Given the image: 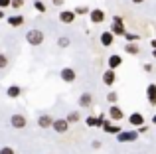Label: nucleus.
<instances>
[{"mask_svg":"<svg viewBox=\"0 0 156 154\" xmlns=\"http://www.w3.org/2000/svg\"><path fill=\"white\" fill-rule=\"evenodd\" d=\"M91 146L95 148V150H99V148L103 146V142H101V140H93V142H91Z\"/></svg>","mask_w":156,"mask_h":154,"instance_id":"473e14b6","label":"nucleus"},{"mask_svg":"<svg viewBox=\"0 0 156 154\" xmlns=\"http://www.w3.org/2000/svg\"><path fill=\"white\" fill-rule=\"evenodd\" d=\"M150 47H152V50H156V38L150 40Z\"/></svg>","mask_w":156,"mask_h":154,"instance_id":"e433bc0d","label":"nucleus"},{"mask_svg":"<svg viewBox=\"0 0 156 154\" xmlns=\"http://www.w3.org/2000/svg\"><path fill=\"white\" fill-rule=\"evenodd\" d=\"M89 20H91L93 24L105 22V12L101 10V8H91V12H89Z\"/></svg>","mask_w":156,"mask_h":154,"instance_id":"6e6552de","label":"nucleus"},{"mask_svg":"<svg viewBox=\"0 0 156 154\" xmlns=\"http://www.w3.org/2000/svg\"><path fill=\"white\" fill-rule=\"evenodd\" d=\"M73 12H75V16H83V14H89V12H91V8H87V6H77V8H73Z\"/></svg>","mask_w":156,"mask_h":154,"instance_id":"393cba45","label":"nucleus"},{"mask_svg":"<svg viewBox=\"0 0 156 154\" xmlns=\"http://www.w3.org/2000/svg\"><path fill=\"white\" fill-rule=\"evenodd\" d=\"M152 123H154V124H156V115H154V117H152Z\"/></svg>","mask_w":156,"mask_h":154,"instance_id":"a19ab883","label":"nucleus"},{"mask_svg":"<svg viewBox=\"0 0 156 154\" xmlns=\"http://www.w3.org/2000/svg\"><path fill=\"white\" fill-rule=\"evenodd\" d=\"M0 20H6V14H4V10H0Z\"/></svg>","mask_w":156,"mask_h":154,"instance_id":"58836bf2","label":"nucleus"},{"mask_svg":"<svg viewBox=\"0 0 156 154\" xmlns=\"http://www.w3.org/2000/svg\"><path fill=\"white\" fill-rule=\"evenodd\" d=\"M101 79H103V83L107 85V87H113V85L117 83V73H115L113 69H107L105 73H103V77H101Z\"/></svg>","mask_w":156,"mask_h":154,"instance_id":"2eb2a0df","label":"nucleus"},{"mask_svg":"<svg viewBox=\"0 0 156 154\" xmlns=\"http://www.w3.org/2000/svg\"><path fill=\"white\" fill-rule=\"evenodd\" d=\"M51 124H53V117L51 115H46V113H44V115L38 117V127L46 131V128H51Z\"/></svg>","mask_w":156,"mask_h":154,"instance_id":"f8f14e48","label":"nucleus"},{"mask_svg":"<svg viewBox=\"0 0 156 154\" xmlns=\"http://www.w3.org/2000/svg\"><path fill=\"white\" fill-rule=\"evenodd\" d=\"M0 154H16V150L12 146H2L0 148Z\"/></svg>","mask_w":156,"mask_h":154,"instance_id":"7c9ffc66","label":"nucleus"},{"mask_svg":"<svg viewBox=\"0 0 156 154\" xmlns=\"http://www.w3.org/2000/svg\"><path fill=\"white\" fill-rule=\"evenodd\" d=\"M20 95H22V87H20L18 83L8 85V89H6V97H8V99H18Z\"/></svg>","mask_w":156,"mask_h":154,"instance_id":"4468645a","label":"nucleus"},{"mask_svg":"<svg viewBox=\"0 0 156 154\" xmlns=\"http://www.w3.org/2000/svg\"><path fill=\"white\" fill-rule=\"evenodd\" d=\"M24 6V0H12L10 8H14V10H20V8Z\"/></svg>","mask_w":156,"mask_h":154,"instance_id":"c85d7f7f","label":"nucleus"},{"mask_svg":"<svg viewBox=\"0 0 156 154\" xmlns=\"http://www.w3.org/2000/svg\"><path fill=\"white\" fill-rule=\"evenodd\" d=\"M51 131L57 132V135H63V132L69 131V123L65 117H59V119H53V124H51Z\"/></svg>","mask_w":156,"mask_h":154,"instance_id":"20e7f679","label":"nucleus"},{"mask_svg":"<svg viewBox=\"0 0 156 154\" xmlns=\"http://www.w3.org/2000/svg\"><path fill=\"white\" fill-rule=\"evenodd\" d=\"M99 42H101V46H103V47H111V46H113V42H115V36L111 34V30H107V32H103V34L99 36Z\"/></svg>","mask_w":156,"mask_h":154,"instance_id":"dca6fc26","label":"nucleus"},{"mask_svg":"<svg viewBox=\"0 0 156 154\" xmlns=\"http://www.w3.org/2000/svg\"><path fill=\"white\" fill-rule=\"evenodd\" d=\"M121 131H122V128L119 127V124H113V121H111V119H109V121H105V124H103V132H107V135H115V136H117Z\"/></svg>","mask_w":156,"mask_h":154,"instance_id":"ddd939ff","label":"nucleus"},{"mask_svg":"<svg viewBox=\"0 0 156 154\" xmlns=\"http://www.w3.org/2000/svg\"><path fill=\"white\" fill-rule=\"evenodd\" d=\"M6 22H8V26H12V28H20L24 22H26V18H24L22 14H14V16H8Z\"/></svg>","mask_w":156,"mask_h":154,"instance_id":"f3484780","label":"nucleus"},{"mask_svg":"<svg viewBox=\"0 0 156 154\" xmlns=\"http://www.w3.org/2000/svg\"><path fill=\"white\" fill-rule=\"evenodd\" d=\"M53 2V6H61V4H63V0H51Z\"/></svg>","mask_w":156,"mask_h":154,"instance_id":"c9c22d12","label":"nucleus"},{"mask_svg":"<svg viewBox=\"0 0 156 154\" xmlns=\"http://www.w3.org/2000/svg\"><path fill=\"white\" fill-rule=\"evenodd\" d=\"M77 105H79V109H89L93 105V95L91 93H81L79 99H77Z\"/></svg>","mask_w":156,"mask_h":154,"instance_id":"9d476101","label":"nucleus"},{"mask_svg":"<svg viewBox=\"0 0 156 154\" xmlns=\"http://www.w3.org/2000/svg\"><path fill=\"white\" fill-rule=\"evenodd\" d=\"M24 36H26V42L30 44L32 47L42 46V44H44V40H46V34H44L42 30H38V28H30V30H28Z\"/></svg>","mask_w":156,"mask_h":154,"instance_id":"f257e3e1","label":"nucleus"},{"mask_svg":"<svg viewBox=\"0 0 156 154\" xmlns=\"http://www.w3.org/2000/svg\"><path fill=\"white\" fill-rule=\"evenodd\" d=\"M4 67H8V58L4 54H0V69H4Z\"/></svg>","mask_w":156,"mask_h":154,"instance_id":"c756f323","label":"nucleus"},{"mask_svg":"<svg viewBox=\"0 0 156 154\" xmlns=\"http://www.w3.org/2000/svg\"><path fill=\"white\" fill-rule=\"evenodd\" d=\"M65 119H67L69 124H71V123H79V121H81V113L79 111H71V113L65 115Z\"/></svg>","mask_w":156,"mask_h":154,"instance_id":"aec40b11","label":"nucleus"},{"mask_svg":"<svg viewBox=\"0 0 156 154\" xmlns=\"http://www.w3.org/2000/svg\"><path fill=\"white\" fill-rule=\"evenodd\" d=\"M34 8H36V10L40 12V14H44V12L48 10V6H46V4L42 2V0H34Z\"/></svg>","mask_w":156,"mask_h":154,"instance_id":"b1692460","label":"nucleus"},{"mask_svg":"<svg viewBox=\"0 0 156 154\" xmlns=\"http://www.w3.org/2000/svg\"><path fill=\"white\" fill-rule=\"evenodd\" d=\"M146 99H148V103L156 107V83H148L146 85Z\"/></svg>","mask_w":156,"mask_h":154,"instance_id":"6ab92c4d","label":"nucleus"},{"mask_svg":"<svg viewBox=\"0 0 156 154\" xmlns=\"http://www.w3.org/2000/svg\"><path fill=\"white\" fill-rule=\"evenodd\" d=\"M26 124H28V119H26V115H22V113H16V115L10 117V127L16 128V131L26 128Z\"/></svg>","mask_w":156,"mask_h":154,"instance_id":"7ed1b4c3","label":"nucleus"},{"mask_svg":"<svg viewBox=\"0 0 156 154\" xmlns=\"http://www.w3.org/2000/svg\"><path fill=\"white\" fill-rule=\"evenodd\" d=\"M69 44H71L69 36H59V38H57V46L59 47H69Z\"/></svg>","mask_w":156,"mask_h":154,"instance_id":"5701e85b","label":"nucleus"},{"mask_svg":"<svg viewBox=\"0 0 156 154\" xmlns=\"http://www.w3.org/2000/svg\"><path fill=\"white\" fill-rule=\"evenodd\" d=\"M59 77H61L63 83H73V81L77 79V73H75L73 67H61V69H59Z\"/></svg>","mask_w":156,"mask_h":154,"instance_id":"423d86ee","label":"nucleus"},{"mask_svg":"<svg viewBox=\"0 0 156 154\" xmlns=\"http://www.w3.org/2000/svg\"><path fill=\"white\" fill-rule=\"evenodd\" d=\"M107 101H109L111 105H117V101H119L117 91H109V93H107Z\"/></svg>","mask_w":156,"mask_h":154,"instance_id":"a878e982","label":"nucleus"},{"mask_svg":"<svg viewBox=\"0 0 156 154\" xmlns=\"http://www.w3.org/2000/svg\"><path fill=\"white\" fill-rule=\"evenodd\" d=\"M85 124H87V127H97V117H87V119H85Z\"/></svg>","mask_w":156,"mask_h":154,"instance_id":"cd10ccee","label":"nucleus"},{"mask_svg":"<svg viewBox=\"0 0 156 154\" xmlns=\"http://www.w3.org/2000/svg\"><path fill=\"white\" fill-rule=\"evenodd\" d=\"M125 40H126V44H136L138 40H140V36H138V34H133V32H126V34H125Z\"/></svg>","mask_w":156,"mask_h":154,"instance_id":"4be33fe9","label":"nucleus"},{"mask_svg":"<svg viewBox=\"0 0 156 154\" xmlns=\"http://www.w3.org/2000/svg\"><path fill=\"white\" fill-rule=\"evenodd\" d=\"M133 4H144V0H130Z\"/></svg>","mask_w":156,"mask_h":154,"instance_id":"4c0bfd02","label":"nucleus"},{"mask_svg":"<svg viewBox=\"0 0 156 154\" xmlns=\"http://www.w3.org/2000/svg\"><path fill=\"white\" fill-rule=\"evenodd\" d=\"M12 4V0H0V10H4V8H8Z\"/></svg>","mask_w":156,"mask_h":154,"instance_id":"2f4dec72","label":"nucleus"},{"mask_svg":"<svg viewBox=\"0 0 156 154\" xmlns=\"http://www.w3.org/2000/svg\"><path fill=\"white\" fill-rule=\"evenodd\" d=\"M125 51L129 55H138V54H140V47H138L136 44H126V46H125Z\"/></svg>","mask_w":156,"mask_h":154,"instance_id":"412c9836","label":"nucleus"},{"mask_svg":"<svg viewBox=\"0 0 156 154\" xmlns=\"http://www.w3.org/2000/svg\"><path fill=\"white\" fill-rule=\"evenodd\" d=\"M105 121H107V113H103V115H99V117H97V128H103Z\"/></svg>","mask_w":156,"mask_h":154,"instance_id":"bb28decb","label":"nucleus"},{"mask_svg":"<svg viewBox=\"0 0 156 154\" xmlns=\"http://www.w3.org/2000/svg\"><path fill=\"white\" fill-rule=\"evenodd\" d=\"M111 34L113 36H122L125 38L126 30H125V20L121 16H113V22H111Z\"/></svg>","mask_w":156,"mask_h":154,"instance_id":"f03ea898","label":"nucleus"},{"mask_svg":"<svg viewBox=\"0 0 156 154\" xmlns=\"http://www.w3.org/2000/svg\"><path fill=\"white\" fill-rule=\"evenodd\" d=\"M107 65H109V69H117V67H121L122 65V58L119 54H113V55H109V59H107Z\"/></svg>","mask_w":156,"mask_h":154,"instance_id":"a211bd4d","label":"nucleus"},{"mask_svg":"<svg viewBox=\"0 0 156 154\" xmlns=\"http://www.w3.org/2000/svg\"><path fill=\"white\" fill-rule=\"evenodd\" d=\"M57 18H59L61 24H73L75 22V12L73 10H61Z\"/></svg>","mask_w":156,"mask_h":154,"instance_id":"9b49d317","label":"nucleus"},{"mask_svg":"<svg viewBox=\"0 0 156 154\" xmlns=\"http://www.w3.org/2000/svg\"><path fill=\"white\" fill-rule=\"evenodd\" d=\"M142 67H144V71H146V73H152V63H144Z\"/></svg>","mask_w":156,"mask_h":154,"instance_id":"f704fd0d","label":"nucleus"},{"mask_svg":"<svg viewBox=\"0 0 156 154\" xmlns=\"http://www.w3.org/2000/svg\"><path fill=\"white\" fill-rule=\"evenodd\" d=\"M109 119L111 121H115V123H119V121H122V117H125V113H122V109L121 107H117V105H111V109H109Z\"/></svg>","mask_w":156,"mask_h":154,"instance_id":"0eeeda50","label":"nucleus"},{"mask_svg":"<svg viewBox=\"0 0 156 154\" xmlns=\"http://www.w3.org/2000/svg\"><path fill=\"white\" fill-rule=\"evenodd\" d=\"M146 131H148V127H146V124H142V127H138V128H136V132H138V135H144Z\"/></svg>","mask_w":156,"mask_h":154,"instance_id":"72a5a7b5","label":"nucleus"},{"mask_svg":"<svg viewBox=\"0 0 156 154\" xmlns=\"http://www.w3.org/2000/svg\"><path fill=\"white\" fill-rule=\"evenodd\" d=\"M129 124H133V127H142L144 124V115L142 113H138V111H134V113H130L129 115Z\"/></svg>","mask_w":156,"mask_h":154,"instance_id":"1a4fd4ad","label":"nucleus"},{"mask_svg":"<svg viewBox=\"0 0 156 154\" xmlns=\"http://www.w3.org/2000/svg\"><path fill=\"white\" fill-rule=\"evenodd\" d=\"M138 132L136 131H121L117 135V142H121V144H125V142H134V140L138 138Z\"/></svg>","mask_w":156,"mask_h":154,"instance_id":"39448f33","label":"nucleus"},{"mask_svg":"<svg viewBox=\"0 0 156 154\" xmlns=\"http://www.w3.org/2000/svg\"><path fill=\"white\" fill-rule=\"evenodd\" d=\"M152 58H154V59H156V50H152Z\"/></svg>","mask_w":156,"mask_h":154,"instance_id":"ea45409f","label":"nucleus"}]
</instances>
